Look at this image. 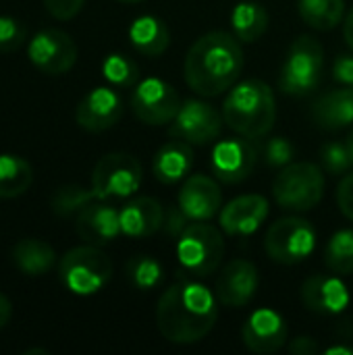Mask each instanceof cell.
Listing matches in <instances>:
<instances>
[{
    "label": "cell",
    "instance_id": "cell-33",
    "mask_svg": "<svg viewBox=\"0 0 353 355\" xmlns=\"http://www.w3.org/2000/svg\"><path fill=\"white\" fill-rule=\"evenodd\" d=\"M320 162L331 175H343L350 173L353 166V156L347 148V141H329L320 150Z\"/></svg>",
    "mask_w": 353,
    "mask_h": 355
},
{
    "label": "cell",
    "instance_id": "cell-28",
    "mask_svg": "<svg viewBox=\"0 0 353 355\" xmlns=\"http://www.w3.org/2000/svg\"><path fill=\"white\" fill-rule=\"evenodd\" d=\"M300 17L318 31L335 29L345 15V0H298Z\"/></svg>",
    "mask_w": 353,
    "mask_h": 355
},
{
    "label": "cell",
    "instance_id": "cell-35",
    "mask_svg": "<svg viewBox=\"0 0 353 355\" xmlns=\"http://www.w3.org/2000/svg\"><path fill=\"white\" fill-rule=\"evenodd\" d=\"M295 158V148L287 137H273L264 148V160L273 168H283Z\"/></svg>",
    "mask_w": 353,
    "mask_h": 355
},
{
    "label": "cell",
    "instance_id": "cell-16",
    "mask_svg": "<svg viewBox=\"0 0 353 355\" xmlns=\"http://www.w3.org/2000/svg\"><path fill=\"white\" fill-rule=\"evenodd\" d=\"M123 114V100L110 87L92 89L77 106L75 121L89 133H102L119 123Z\"/></svg>",
    "mask_w": 353,
    "mask_h": 355
},
{
    "label": "cell",
    "instance_id": "cell-22",
    "mask_svg": "<svg viewBox=\"0 0 353 355\" xmlns=\"http://www.w3.org/2000/svg\"><path fill=\"white\" fill-rule=\"evenodd\" d=\"M312 119L320 129L337 131L353 123V87H339L322 94L312 104Z\"/></svg>",
    "mask_w": 353,
    "mask_h": 355
},
{
    "label": "cell",
    "instance_id": "cell-31",
    "mask_svg": "<svg viewBox=\"0 0 353 355\" xmlns=\"http://www.w3.org/2000/svg\"><path fill=\"white\" fill-rule=\"evenodd\" d=\"M127 277L131 281L133 287H137L139 291H150L156 289L162 283V266L156 258L152 256H135L127 262Z\"/></svg>",
    "mask_w": 353,
    "mask_h": 355
},
{
    "label": "cell",
    "instance_id": "cell-15",
    "mask_svg": "<svg viewBox=\"0 0 353 355\" xmlns=\"http://www.w3.org/2000/svg\"><path fill=\"white\" fill-rule=\"evenodd\" d=\"M241 339L254 354H275L287 341V320L277 310L260 308L246 320Z\"/></svg>",
    "mask_w": 353,
    "mask_h": 355
},
{
    "label": "cell",
    "instance_id": "cell-44",
    "mask_svg": "<svg viewBox=\"0 0 353 355\" xmlns=\"http://www.w3.org/2000/svg\"><path fill=\"white\" fill-rule=\"evenodd\" d=\"M33 354L48 355V352H46V349H27V352H25V355H33Z\"/></svg>",
    "mask_w": 353,
    "mask_h": 355
},
{
    "label": "cell",
    "instance_id": "cell-21",
    "mask_svg": "<svg viewBox=\"0 0 353 355\" xmlns=\"http://www.w3.org/2000/svg\"><path fill=\"white\" fill-rule=\"evenodd\" d=\"M121 231L127 237L141 239L162 229L164 208L154 198H135L121 210Z\"/></svg>",
    "mask_w": 353,
    "mask_h": 355
},
{
    "label": "cell",
    "instance_id": "cell-2",
    "mask_svg": "<svg viewBox=\"0 0 353 355\" xmlns=\"http://www.w3.org/2000/svg\"><path fill=\"white\" fill-rule=\"evenodd\" d=\"M243 50L235 35L210 31L193 42L185 56L183 77L191 92L212 98L227 92L241 75Z\"/></svg>",
    "mask_w": 353,
    "mask_h": 355
},
{
    "label": "cell",
    "instance_id": "cell-19",
    "mask_svg": "<svg viewBox=\"0 0 353 355\" xmlns=\"http://www.w3.org/2000/svg\"><path fill=\"white\" fill-rule=\"evenodd\" d=\"M350 289L347 285L329 275H314L302 285V302L310 312L322 316H337L350 306Z\"/></svg>",
    "mask_w": 353,
    "mask_h": 355
},
{
    "label": "cell",
    "instance_id": "cell-7",
    "mask_svg": "<svg viewBox=\"0 0 353 355\" xmlns=\"http://www.w3.org/2000/svg\"><path fill=\"white\" fill-rule=\"evenodd\" d=\"M325 50L322 44L312 35H300L287 52V58L281 69L279 85L289 96H308L312 94L322 77Z\"/></svg>",
    "mask_w": 353,
    "mask_h": 355
},
{
    "label": "cell",
    "instance_id": "cell-39",
    "mask_svg": "<svg viewBox=\"0 0 353 355\" xmlns=\"http://www.w3.org/2000/svg\"><path fill=\"white\" fill-rule=\"evenodd\" d=\"M333 77L345 85V87H353V56L352 54H341L335 64H333Z\"/></svg>",
    "mask_w": 353,
    "mask_h": 355
},
{
    "label": "cell",
    "instance_id": "cell-34",
    "mask_svg": "<svg viewBox=\"0 0 353 355\" xmlns=\"http://www.w3.org/2000/svg\"><path fill=\"white\" fill-rule=\"evenodd\" d=\"M27 40V29L21 21L2 15L0 17V54L19 50Z\"/></svg>",
    "mask_w": 353,
    "mask_h": 355
},
{
    "label": "cell",
    "instance_id": "cell-27",
    "mask_svg": "<svg viewBox=\"0 0 353 355\" xmlns=\"http://www.w3.org/2000/svg\"><path fill=\"white\" fill-rule=\"evenodd\" d=\"M33 181L31 164L17 154H0V200L23 196Z\"/></svg>",
    "mask_w": 353,
    "mask_h": 355
},
{
    "label": "cell",
    "instance_id": "cell-13",
    "mask_svg": "<svg viewBox=\"0 0 353 355\" xmlns=\"http://www.w3.org/2000/svg\"><path fill=\"white\" fill-rule=\"evenodd\" d=\"M212 173L223 183H241L246 181L256 162H258V148L248 137H233L225 139L214 146L212 150Z\"/></svg>",
    "mask_w": 353,
    "mask_h": 355
},
{
    "label": "cell",
    "instance_id": "cell-14",
    "mask_svg": "<svg viewBox=\"0 0 353 355\" xmlns=\"http://www.w3.org/2000/svg\"><path fill=\"white\" fill-rule=\"evenodd\" d=\"M75 231L85 243L102 248L123 233L121 212L108 200H94L77 214Z\"/></svg>",
    "mask_w": 353,
    "mask_h": 355
},
{
    "label": "cell",
    "instance_id": "cell-43",
    "mask_svg": "<svg viewBox=\"0 0 353 355\" xmlns=\"http://www.w3.org/2000/svg\"><path fill=\"white\" fill-rule=\"evenodd\" d=\"M325 354L327 355H353V347L350 345H333V347H329V349H325Z\"/></svg>",
    "mask_w": 353,
    "mask_h": 355
},
{
    "label": "cell",
    "instance_id": "cell-26",
    "mask_svg": "<svg viewBox=\"0 0 353 355\" xmlns=\"http://www.w3.org/2000/svg\"><path fill=\"white\" fill-rule=\"evenodd\" d=\"M268 10L258 2H239L231 12L235 37L243 44L258 42L268 29Z\"/></svg>",
    "mask_w": 353,
    "mask_h": 355
},
{
    "label": "cell",
    "instance_id": "cell-11",
    "mask_svg": "<svg viewBox=\"0 0 353 355\" xmlns=\"http://www.w3.org/2000/svg\"><path fill=\"white\" fill-rule=\"evenodd\" d=\"M223 121V114L212 104L202 100H187L171 121L169 135L191 146H206L221 135Z\"/></svg>",
    "mask_w": 353,
    "mask_h": 355
},
{
    "label": "cell",
    "instance_id": "cell-6",
    "mask_svg": "<svg viewBox=\"0 0 353 355\" xmlns=\"http://www.w3.org/2000/svg\"><path fill=\"white\" fill-rule=\"evenodd\" d=\"M325 175L312 162H291L275 177L273 196L289 212H308L322 200Z\"/></svg>",
    "mask_w": 353,
    "mask_h": 355
},
{
    "label": "cell",
    "instance_id": "cell-24",
    "mask_svg": "<svg viewBox=\"0 0 353 355\" xmlns=\"http://www.w3.org/2000/svg\"><path fill=\"white\" fill-rule=\"evenodd\" d=\"M131 46L146 56H160L171 44V31L164 21L152 15L137 17L129 27Z\"/></svg>",
    "mask_w": 353,
    "mask_h": 355
},
{
    "label": "cell",
    "instance_id": "cell-41",
    "mask_svg": "<svg viewBox=\"0 0 353 355\" xmlns=\"http://www.w3.org/2000/svg\"><path fill=\"white\" fill-rule=\"evenodd\" d=\"M10 316H12V304L6 295L0 293V329H4L8 324Z\"/></svg>",
    "mask_w": 353,
    "mask_h": 355
},
{
    "label": "cell",
    "instance_id": "cell-42",
    "mask_svg": "<svg viewBox=\"0 0 353 355\" xmlns=\"http://www.w3.org/2000/svg\"><path fill=\"white\" fill-rule=\"evenodd\" d=\"M343 35H345L347 46L353 50V6H352V10L347 12L345 21H343Z\"/></svg>",
    "mask_w": 353,
    "mask_h": 355
},
{
    "label": "cell",
    "instance_id": "cell-36",
    "mask_svg": "<svg viewBox=\"0 0 353 355\" xmlns=\"http://www.w3.org/2000/svg\"><path fill=\"white\" fill-rule=\"evenodd\" d=\"M187 216H185V212L181 210V206L177 204V206H169L166 210H164V218H162V231H164V235L169 237V239H179L181 235H183V231L187 229Z\"/></svg>",
    "mask_w": 353,
    "mask_h": 355
},
{
    "label": "cell",
    "instance_id": "cell-23",
    "mask_svg": "<svg viewBox=\"0 0 353 355\" xmlns=\"http://www.w3.org/2000/svg\"><path fill=\"white\" fill-rule=\"evenodd\" d=\"M191 166H193V150H191V144L183 139L166 141L156 152L154 162H152L154 177L164 185H173L185 179Z\"/></svg>",
    "mask_w": 353,
    "mask_h": 355
},
{
    "label": "cell",
    "instance_id": "cell-40",
    "mask_svg": "<svg viewBox=\"0 0 353 355\" xmlns=\"http://www.w3.org/2000/svg\"><path fill=\"white\" fill-rule=\"evenodd\" d=\"M289 352L295 355H314L320 352V345L312 337H298L291 345Z\"/></svg>",
    "mask_w": 353,
    "mask_h": 355
},
{
    "label": "cell",
    "instance_id": "cell-9",
    "mask_svg": "<svg viewBox=\"0 0 353 355\" xmlns=\"http://www.w3.org/2000/svg\"><path fill=\"white\" fill-rule=\"evenodd\" d=\"M141 177V164L131 154H106L94 166L92 189L98 200H123L139 189Z\"/></svg>",
    "mask_w": 353,
    "mask_h": 355
},
{
    "label": "cell",
    "instance_id": "cell-20",
    "mask_svg": "<svg viewBox=\"0 0 353 355\" xmlns=\"http://www.w3.org/2000/svg\"><path fill=\"white\" fill-rule=\"evenodd\" d=\"M266 216H268L266 198L258 193L241 196L221 208V227L231 237H248L260 229Z\"/></svg>",
    "mask_w": 353,
    "mask_h": 355
},
{
    "label": "cell",
    "instance_id": "cell-25",
    "mask_svg": "<svg viewBox=\"0 0 353 355\" xmlns=\"http://www.w3.org/2000/svg\"><path fill=\"white\" fill-rule=\"evenodd\" d=\"M12 262L15 266L27 277H42L52 270L56 262L54 250L40 239H21L12 248Z\"/></svg>",
    "mask_w": 353,
    "mask_h": 355
},
{
    "label": "cell",
    "instance_id": "cell-1",
    "mask_svg": "<svg viewBox=\"0 0 353 355\" xmlns=\"http://www.w3.org/2000/svg\"><path fill=\"white\" fill-rule=\"evenodd\" d=\"M216 300L208 287L196 281L175 283L158 300L156 324L160 335L179 345L202 341L218 318Z\"/></svg>",
    "mask_w": 353,
    "mask_h": 355
},
{
    "label": "cell",
    "instance_id": "cell-32",
    "mask_svg": "<svg viewBox=\"0 0 353 355\" xmlns=\"http://www.w3.org/2000/svg\"><path fill=\"white\" fill-rule=\"evenodd\" d=\"M102 73L106 81L114 87H131L139 77L137 64L125 54H110L102 62Z\"/></svg>",
    "mask_w": 353,
    "mask_h": 355
},
{
    "label": "cell",
    "instance_id": "cell-3",
    "mask_svg": "<svg viewBox=\"0 0 353 355\" xmlns=\"http://www.w3.org/2000/svg\"><path fill=\"white\" fill-rule=\"evenodd\" d=\"M225 123L248 139L264 137L277 119V100L273 89L260 79H248L235 85L223 102Z\"/></svg>",
    "mask_w": 353,
    "mask_h": 355
},
{
    "label": "cell",
    "instance_id": "cell-5",
    "mask_svg": "<svg viewBox=\"0 0 353 355\" xmlns=\"http://www.w3.org/2000/svg\"><path fill=\"white\" fill-rule=\"evenodd\" d=\"M225 256V239L216 227L206 220L187 225L183 235L177 239V260L181 268L193 277H210L216 272Z\"/></svg>",
    "mask_w": 353,
    "mask_h": 355
},
{
    "label": "cell",
    "instance_id": "cell-38",
    "mask_svg": "<svg viewBox=\"0 0 353 355\" xmlns=\"http://www.w3.org/2000/svg\"><path fill=\"white\" fill-rule=\"evenodd\" d=\"M337 204L345 218L353 220V173H350L337 187Z\"/></svg>",
    "mask_w": 353,
    "mask_h": 355
},
{
    "label": "cell",
    "instance_id": "cell-45",
    "mask_svg": "<svg viewBox=\"0 0 353 355\" xmlns=\"http://www.w3.org/2000/svg\"><path fill=\"white\" fill-rule=\"evenodd\" d=\"M347 148H350V152H352L353 156V129L352 133H350V137H347Z\"/></svg>",
    "mask_w": 353,
    "mask_h": 355
},
{
    "label": "cell",
    "instance_id": "cell-12",
    "mask_svg": "<svg viewBox=\"0 0 353 355\" xmlns=\"http://www.w3.org/2000/svg\"><path fill=\"white\" fill-rule=\"evenodd\" d=\"M29 60L46 75H64L77 62V44L62 29H44L29 42Z\"/></svg>",
    "mask_w": 353,
    "mask_h": 355
},
{
    "label": "cell",
    "instance_id": "cell-46",
    "mask_svg": "<svg viewBox=\"0 0 353 355\" xmlns=\"http://www.w3.org/2000/svg\"><path fill=\"white\" fill-rule=\"evenodd\" d=\"M119 2H125V4H131V2H141V0H119Z\"/></svg>",
    "mask_w": 353,
    "mask_h": 355
},
{
    "label": "cell",
    "instance_id": "cell-4",
    "mask_svg": "<svg viewBox=\"0 0 353 355\" xmlns=\"http://www.w3.org/2000/svg\"><path fill=\"white\" fill-rule=\"evenodd\" d=\"M58 277L71 293L94 295L108 285L112 277V262L98 245H79L62 256Z\"/></svg>",
    "mask_w": 353,
    "mask_h": 355
},
{
    "label": "cell",
    "instance_id": "cell-30",
    "mask_svg": "<svg viewBox=\"0 0 353 355\" xmlns=\"http://www.w3.org/2000/svg\"><path fill=\"white\" fill-rule=\"evenodd\" d=\"M94 200H98L94 189H85L81 185H64L54 191L50 206L56 216H77Z\"/></svg>",
    "mask_w": 353,
    "mask_h": 355
},
{
    "label": "cell",
    "instance_id": "cell-29",
    "mask_svg": "<svg viewBox=\"0 0 353 355\" xmlns=\"http://www.w3.org/2000/svg\"><path fill=\"white\" fill-rule=\"evenodd\" d=\"M327 266L337 275H353V231L341 229L337 231L325 250Z\"/></svg>",
    "mask_w": 353,
    "mask_h": 355
},
{
    "label": "cell",
    "instance_id": "cell-37",
    "mask_svg": "<svg viewBox=\"0 0 353 355\" xmlns=\"http://www.w3.org/2000/svg\"><path fill=\"white\" fill-rule=\"evenodd\" d=\"M83 4H85V0H44L46 10L58 21L73 19L75 15H79Z\"/></svg>",
    "mask_w": 353,
    "mask_h": 355
},
{
    "label": "cell",
    "instance_id": "cell-18",
    "mask_svg": "<svg viewBox=\"0 0 353 355\" xmlns=\"http://www.w3.org/2000/svg\"><path fill=\"white\" fill-rule=\"evenodd\" d=\"M177 204L189 220H210L218 214L223 206V193L214 179L206 175H191L181 185Z\"/></svg>",
    "mask_w": 353,
    "mask_h": 355
},
{
    "label": "cell",
    "instance_id": "cell-8",
    "mask_svg": "<svg viewBox=\"0 0 353 355\" xmlns=\"http://www.w3.org/2000/svg\"><path fill=\"white\" fill-rule=\"evenodd\" d=\"M264 250L279 264H300L316 250V229L306 218H281L270 225L264 237Z\"/></svg>",
    "mask_w": 353,
    "mask_h": 355
},
{
    "label": "cell",
    "instance_id": "cell-10",
    "mask_svg": "<svg viewBox=\"0 0 353 355\" xmlns=\"http://www.w3.org/2000/svg\"><path fill=\"white\" fill-rule=\"evenodd\" d=\"M179 92L164 79L150 77L135 85L131 96L133 114L146 125H166L181 108Z\"/></svg>",
    "mask_w": 353,
    "mask_h": 355
},
{
    "label": "cell",
    "instance_id": "cell-17",
    "mask_svg": "<svg viewBox=\"0 0 353 355\" xmlns=\"http://www.w3.org/2000/svg\"><path fill=\"white\" fill-rule=\"evenodd\" d=\"M258 270L248 260L229 262L216 281V297L227 308H246L258 291Z\"/></svg>",
    "mask_w": 353,
    "mask_h": 355
}]
</instances>
